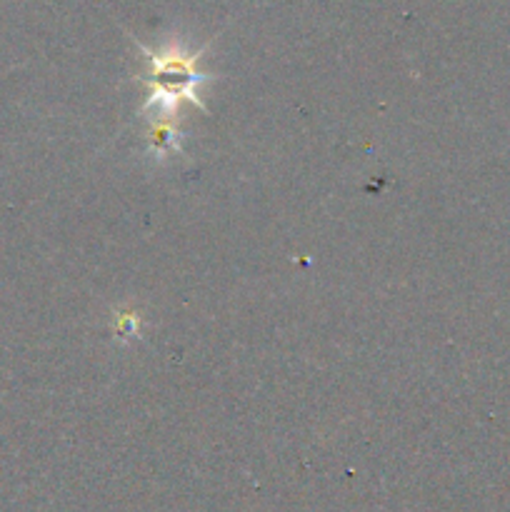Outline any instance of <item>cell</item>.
<instances>
[{"instance_id": "6da1fadb", "label": "cell", "mask_w": 510, "mask_h": 512, "mask_svg": "<svg viewBox=\"0 0 510 512\" xmlns=\"http://www.w3.org/2000/svg\"><path fill=\"white\" fill-rule=\"evenodd\" d=\"M148 63L150 73L145 80L150 85V105L170 113L183 98L195 100V88L205 80V73L195 70L198 55L170 48L168 53H148Z\"/></svg>"}]
</instances>
